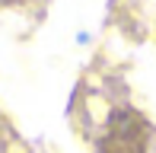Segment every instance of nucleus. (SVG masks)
<instances>
[{
  "instance_id": "1",
  "label": "nucleus",
  "mask_w": 156,
  "mask_h": 153,
  "mask_svg": "<svg viewBox=\"0 0 156 153\" xmlns=\"http://www.w3.org/2000/svg\"><path fill=\"white\" fill-rule=\"evenodd\" d=\"M153 124L127 102H115L96 131V153H150Z\"/></svg>"
}]
</instances>
